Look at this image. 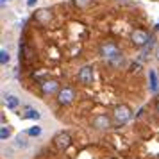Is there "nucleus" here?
I'll return each mask as SVG.
<instances>
[{"mask_svg":"<svg viewBox=\"0 0 159 159\" xmlns=\"http://www.w3.org/2000/svg\"><path fill=\"white\" fill-rule=\"evenodd\" d=\"M93 79H95V72L91 66H82L79 70V80L84 84V86H89L93 84Z\"/></svg>","mask_w":159,"mask_h":159,"instance_id":"20e7f679","label":"nucleus"},{"mask_svg":"<svg viewBox=\"0 0 159 159\" xmlns=\"http://www.w3.org/2000/svg\"><path fill=\"white\" fill-rule=\"evenodd\" d=\"M157 59H159V52H157Z\"/></svg>","mask_w":159,"mask_h":159,"instance_id":"6ab92c4d","label":"nucleus"},{"mask_svg":"<svg viewBox=\"0 0 159 159\" xmlns=\"http://www.w3.org/2000/svg\"><path fill=\"white\" fill-rule=\"evenodd\" d=\"M93 127L98 130H107L111 127V120L106 115H97L93 118Z\"/></svg>","mask_w":159,"mask_h":159,"instance_id":"0eeeda50","label":"nucleus"},{"mask_svg":"<svg viewBox=\"0 0 159 159\" xmlns=\"http://www.w3.org/2000/svg\"><path fill=\"white\" fill-rule=\"evenodd\" d=\"M2 2H6V0H2Z\"/></svg>","mask_w":159,"mask_h":159,"instance_id":"aec40b11","label":"nucleus"},{"mask_svg":"<svg viewBox=\"0 0 159 159\" xmlns=\"http://www.w3.org/2000/svg\"><path fill=\"white\" fill-rule=\"evenodd\" d=\"M39 111H36V109H27V113L23 115V118L25 120H39Z\"/></svg>","mask_w":159,"mask_h":159,"instance_id":"9b49d317","label":"nucleus"},{"mask_svg":"<svg viewBox=\"0 0 159 159\" xmlns=\"http://www.w3.org/2000/svg\"><path fill=\"white\" fill-rule=\"evenodd\" d=\"M156 109H157V113H159V102H157V104H156Z\"/></svg>","mask_w":159,"mask_h":159,"instance_id":"a211bd4d","label":"nucleus"},{"mask_svg":"<svg viewBox=\"0 0 159 159\" xmlns=\"http://www.w3.org/2000/svg\"><path fill=\"white\" fill-rule=\"evenodd\" d=\"M9 134H11V132H9L7 127H2V129H0V138H2V141H6L9 138Z\"/></svg>","mask_w":159,"mask_h":159,"instance_id":"4468645a","label":"nucleus"},{"mask_svg":"<svg viewBox=\"0 0 159 159\" xmlns=\"http://www.w3.org/2000/svg\"><path fill=\"white\" fill-rule=\"evenodd\" d=\"M100 56L104 59H107V61H120V59H123L122 50L111 41H106V43L100 45Z\"/></svg>","mask_w":159,"mask_h":159,"instance_id":"f257e3e1","label":"nucleus"},{"mask_svg":"<svg viewBox=\"0 0 159 159\" xmlns=\"http://www.w3.org/2000/svg\"><path fill=\"white\" fill-rule=\"evenodd\" d=\"M73 98H75V91H73L72 88H63V89H59L57 91V102L61 106H68V104H72Z\"/></svg>","mask_w":159,"mask_h":159,"instance_id":"7ed1b4c3","label":"nucleus"},{"mask_svg":"<svg viewBox=\"0 0 159 159\" xmlns=\"http://www.w3.org/2000/svg\"><path fill=\"white\" fill-rule=\"evenodd\" d=\"M54 141H56V147H57L59 150H66L72 145V138H70L68 132H59L57 136L54 138Z\"/></svg>","mask_w":159,"mask_h":159,"instance_id":"423d86ee","label":"nucleus"},{"mask_svg":"<svg viewBox=\"0 0 159 159\" xmlns=\"http://www.w3.org/2000/svg\"><path fill=\"white\" fill-rule=\"evenodd\" d=\"M75 4H77L79 7H86V6L91 4V0H75Z\"/></svg>","mask_w":159,"mask_h":159,"instance_id":"dca6fc26","label":"nucleus"},{"mask_svg":"<svg viewBox=\"0 0 159 159\" xmlns=\"http://www.w3.org/2000/svg\"><path fill=\"white\" fill-rule=\"evenodd\" d=\"M148 82H150V91L152 93H157L159 91V79L156 70H148Z\"/></svg>","mask_w":159,"mask_h":159,"instance_id":"1a4fd4ad","label":"nucleus"},{"mask_svg":"<svg viewBox=\"0 0 159 159\" xmlns=\"http://www.w3.org/2000/svg\"><path fill=\"white\" fill-rule=\"evenodd\" d=\"M34 4H36V0H27V6L29 7H34Z\"/></svg>","mask_w":159,"mask_h":159,"instance_id":"f3484780","label":"nucleus"},{"mask_svg":"<svg viewBox=\"0 0 159 159\" xmlns=\"http://www.w3.org/2000/svg\"><path fill=\"white\" fill-rule=\"evenodd\" d=\"M0 63H2V65H7L9 63V52L6 50V48L0 50Z\"/></svg>","mask_w":159,"mask_h":159,"instance_id":"ddd939ff","label":"nucleus"},{"mask_svg":"<svg viewBox=\"0 0 159 159\" xmlns=\"http://www.w3.org/2000/svg\"><path fill=\"white\" fill-rule=\"evenodd\" d=\"M27 134L29 136H39L41 134V127H32V129L27 130Z\"/></svg>","mask_w":159,"mask_h":159,"instance_id":"2eb2a0df","label":"nucleus"},{"mask_svg":"<svg viewBox=\"0 0 159 159\" xmlns=\"http://www.w3.org/2000/svg\"><path fill=\"white\" fill-rule=\"evenodd\" d=\"M130 39H132V43L138 45V47H143V45H148V34L145 32V30H132V34H130Z\"/></svg>","mask_w":159,"mask_h":159,"instance_id":"39448f33","label":"nucleus"},{"mask_svg":"<svg viewBox=\"0 0 159 159\" xmlns=\"http://www.w3.org/2000/svg\"><path fill=\"white\" fill-rule=\"evenodd\" d=\"M41 89H43L45 95H52V93H56V91H59L57 80H43L41 82Z\"/></svg>","mask_w":159,"mask_h":159,"instance_id":"6e6552de","label":"nucleus"},{"mask_svg":"<svg viewBox=\"0 0 159 159\" xmlns=\"http://www.w3.org/2000/svg\"><path fill=\"white\" fill-rule=\"evenodd\" d=\"M15 141H16V147H22V148H25V147H27V145H29V143H27V138H25V136H22V134H20V136H16L15 138Z\"/></svg>","mask_w":159,"mask_h":159,"instance_id":"f8f14e48","label":"nucleus"},{"mask_svg":"<svg viewBox=\"0 0 159 159\" xmlns=\"http://www.w3.org/2000/svg\"><path fill=\"white\" fill-rule=\"evenodd\" d=\"M130 109L127 106H116L115 111H113V120H115L116 125H123V123H127L130 120Z\"/></svg>","mask_w":159,"mask_h":159,"instance_id":"f03ea898","label":"nucleus"},{"mask_svg":"<svg viewBox=\"0 0 159 159\" xmlns=\"http://www.w3.org/2000/svg\"><path fill=\"white\" fill-rule=\"evenodd\" d=\"M4 104H6V107L7 109H16L18 106H20V100H18L16 97H13V95H9V97H6Z\"/></svg>","mask_w":159,"mask_h":159,"instance_id":"9d476101","label":"nucleus"}]
</instances>
